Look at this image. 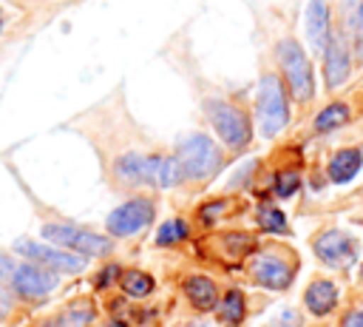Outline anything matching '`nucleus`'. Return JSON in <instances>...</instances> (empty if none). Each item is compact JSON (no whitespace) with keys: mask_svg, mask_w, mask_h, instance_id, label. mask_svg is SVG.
<instances>
[{"mask_svg":"<svg viewBox=\"0 0 363 327\" xmlns=\"http://www.w3.org/2000/svg\"><path fill=\"white\" fill-rule=\"evenodd\" d=\"M323 77L329 88H337L349 77V48L340 34H332L323 48Z\"/></svg>","mask_w":363,"mask_h":327,"instance_id":"obj_11","label":"nucleus"},{"mask_svg":"<svg viewBox=\"0 0 363 327\" xmlns=\"http://www.w3.org/2000/svg\"><path fill=\"white\" fill-rule=\"evenodd\" d=\"M343 9H346V20L354 37V51L357 57H363V0H343Z\"/></svg>","mask_w":363,"mask_h":327,"instance_id":"obj_17","label":"nucleus"},{"mask_svg":"<svg viewBox=\"0 0 363 327\" xmlns=\"http://www.w3.org/2000/svg\"><path fill=\"white\" fill-rule=\"evenodd\" d=\"M343 327H363V313L360 310H352L343 316Z\"/></svg>","mask_w":363,"mask_h":327,"instance_id":"obj_27","label":"nucleus"},{"mask_svg":"<svg viewBox=\"0 0 363 327\" xmlns=\"http://www.w3.org/2000/svg\"><path fill=\"white\" fill-rule=\"evenodd\" d=\"M9 310H11V299H9V296L0 290V316H6Z\"/></svg>","mask_w":363,"mask_h":327,"instance_id":"obj_28","label":"nucleus"},{"mask_svg":"<svg viewBox=\"0 0 363 327\" xmlns=\"http://www.w3.org/2000/svg\"><path fill=\"white\" fill-rule=\"evenodd\" d=\"M150 219H153V205L147 199H130L108 216V230L113 236H130V233L142 230Z\"/></svg>","mask_w":363,"mask_h":327,"instance_id":"obj_8","label":"nucleus"},{"mask_svg":"<svg viewBox=\"0 0 363 327\" xmlns=\"http://www.w3.org/2000/svg\"><path fill=\"white\" fill-rule=\"evenodd\" d=\"M91 310L85 307L82 313H77V310H68V313H62V318L57 321V327H85L88 321H91Z\"/></svg>","mask_w":363,"mask_h":327,"instance_id":"obj_24","label":"nucleus"},{"mask_svg":"<svg viewBox=\"0 0 363 327\" xmlns=\"http://www.w3.org/2000/svg\"><path fill=\"white\" fill-rule=\"evenodd\" d=\"M250 273L258 284H264L269 290H281L292 282V264L286 259H281L278 253H258L250 262Z\"/></svg>","mask_w":363,"mask_h":327,"instance_id":"obj_10","label":"nucleus"},{"mask_svg":"<svg viewBox=\"0 0 363 327\" xmlns=\"http://www.w3.org/2000/svg\"><path fill=\"white\" fill-rule=\"evenodd\" d=\"M0 28H3V14H0Z\"/></svg>","mask_w":363,"mask_h":327,"instance_id":"obj_30","label":"nucleus"},{"mask_svg":"<svg viewBox=\"0 0 363 327\" xmlns=\"http://www.w3.org/2000/svg\"><path fill=\"white\" fill-rule=\"evenodd\" d=\"M258 222L267 227V230H275V233H286V222H284V213L275 210V208H261L258 213Z\"/></svg>","mask_w":363,"mask_h":327,"instance_id":"obj_22","label":"nucleus"},{"mask_svg":"<svg viewBox=\"0 0 363 327\" xmlns=\"http://www.w3.org/2000/svg\"><path fill=\"white\" fill-rule=\"evenodd\" d=\"M14 270H17V264H14L9 256H3V253H0V284H11Z\"/></svg>","mask_w":363,"mask_h":327,"instance_id":"obj_25","label":"nucleus"},{"mask_svg":"<svg viewBox=\"0 0 363 327\" xmlns=\"http://www.w3.org/2000/svg\"><path fill=\"white\" fill-rule=\"evenodd\" d=\"M108 327H125V324H119V321H116V324H108Z\"/></svg>","mask_w":363,"mask_h":327,"instance_id":"obj_29","label":"nucleus"},{"mask_svg":"<svg viewBox=\"0 0 363 327\" xmlns=\"http://www.w3.org/2000/svg\"><path fill=\"white\" fill-rule=\"evenodd\" d=\"M184 236H187V225H184L182 219H170V222H164V225L159 227L156 242H159V245H173V242H182Z\"/></svg>","mask_w":363,"mask_h":327,"instance_id":"obj_21","label":"nucleus"},{"mask_svg":"<svg viewBox=\"0 0 363 327\" xmlns=\"http://www.w3.org/2000/svg\"><path fill=\"white\" fill-rule=\"evenodd\" d=\"M258 119H261V131L267 136H275L289 119L284 85H281V80L275 74H264L261 77V85H258Z\"/></svg>","mask_w":363,"mask_h":327,"instance_id":"obj_4","label":"nucleus"},{"mask_svg":"<svg viewBox=\"0 0 363 327\" xmlns=\"http://www.w3.org/2000/svg\"><path fill=\"white\" fill-rule=\"evenodd\" d=\"M221 316L227 321H241L244 318V296H241V290H227V296L221 301Z\"/></svg>","mask_w":363,"mask_h":327,"instance_id":"obj_20","label":"nucleus"},{"mask_svg":"<svg viewBox=\"0 0 363 327\" xmlns=\"http://www.w3.org/2000/svg\"><path fill=\"white\" fill-rule=\"evenodd\" d=\"M113 171L125 182L159 185V188H170V185L182 182V176H184L182 162L176 156H145V154H125V156H119Z\"/></svg>","mask_w":363,"mask_h":327,"instance_id":"obj_1","label":"nucleus"},{"mask_svg":"<svg viewBox=\"0 0 363 327\" xmlns=\"http://www.w3.org/2000/svg\"><path fill=\"white\" fill-rule=\"evenodd\" d=\"M315 253H318L326 264L340 267V264H349V262H352V256H354V245H352V239H349L346 233H340V230H326V233L318 236V242H315Z\"/></svg>","mask_w":363,"mask_h":327,"instance_id":"obj_12","label":"nucleus"},{"mask_svg":"<svg viewBox=\"0 0 363 327\" xmlns=\"http://www.w3.org/2000/svg\"><path fill=\"white\" fill-rule=\"evenodd\" d=\"M17 253L28 256L31 262L43 264V267H51V270H65V273H77L85 267V259L79 253H68V250H60V247H48V245H37V242H28V239H20L17 245Z\"/></svg>","mask_w":363,"mask_h":327,"instance_id":"obj_7","label":"nucleus"},{"mask_svg":"<svg viewBox=\"0 0 363 327\" xmlns=\"http://www.w3.org/2000/svg\"><path fill=\"white\" fill-rule=\"evenodd\" d=\"M303 301H306V307H309L315 316H326V313L335 307V301H337V290H335V284H332V282L318 279V282H312V284H309V290H306Z\"/></svg>","mask_w":363,"mask_h":327,"instance_id":"obj_14","label":"nucleus"},{"mask_svg":"<svg viewBox=\"0 0 363 327\" xmlns=\"http://www.w3.org/2000/svg\"><path fill=\"white\" fill-rule=\"evenodd\" d=\"M204 111H207L213 128L218 131V136H221L227 145L241 148V145L250 139V119H247V114H244L241 108H235V105H230V102H221V100H210V102L204 105Z\"/></svg>","mask_w":363,"mask_h":327,"instance_id":"obj_5","label":"nucleus"},{"mask_svg":"<svg viewBox=\"0 0 363 327\" xmlns=\"http://www.w3.org/2000/svg\"><path fill=\"white\" fill-rule=\"evenodd\" d=\"M360 165H363L360 151L346 148V151H340V154L332 156V162H329V179L332 182H349L352 176H357Z\"/></svg>","mask_w":363,"mask_h":327,"instance_id":"obj_15","label":"nucleus"},{"mask_svg":"<svg viewBox=\"0 0 363 327\" xmlns=\"http://www.w3.org/2000/svg\"><path fill=\"white\" fill-rule=\"evenodd\" d=\"M298 173L295 171H284V173H278V179H275V191H278V196H289V193H295L298 191Z\"/></svg>","mask_w":363,"mask_h":327,"instance_id":"obj_23","label":"nucleus"},{"mask_svg":"<svg viewBox=\"0 0 363 327\" xmlns=\"http://www.w3.org/2000/svg\"><path fill=\"white\" fill-rule=\"evenodd\" d=\"M278 60L284 68V77L289 82V91L298 102H306L315 94V80H312V65L303 54V48L295 40H281L278 43Z\"/></svg>","mask_w":363,"mask_h":327,"instance_id":"obj_3","label":"nucleus"},{"mask_svg":"<svg viewBox=\"0 0 363 327\" xmlns=\"http://www.w3.org/2000/svg\"><path fill=\"white\" fill-rule=\"evenodd\" d=\"M122 290L128 296L142 299V296H147L153 290V279L147 273H142V270H128V273H122Z\"/></svg>","mask_w":363,"mask_h":327,"instance_id":"obj_19","label":"nucleus"},{"mask_svg":"<svg viewBox=\"0 0 363 327\" xmlns=\"http://www.w3.org/2000/svg\"><path fill=\"white\" fill-rule=\"evenodd\" d=\"M224 208H227L224 202H213V205H207V208H201V219H204V222H213V216H216V213H221Z\"/></svg>","mask_w":363,"mask_h":327,"instance_id":"obj_26","label":"nucleus"},{"mask_svg":"<svg viewBox=\"0 0 363 327\" xmlns=\"http://www.w3.org/2000/svg\"><path fill=\"white\" fill-rule=\"evenodd\" d=\"M346 119H349V108L340 105V102H332V105H326V108L315 117V128H318V131H332V128L343 125Z\"/></svg>","mask_w":363,"mask_h":327,"instance_id":"obj_18","label":"nucleus"},{"mask_svg":"<svg viewBox=\"0 0 363 327\" xmlns=\"http://www.w3.org/2000/svg\"><path fill=\"white\" fill-rule=\"evenodd\" d=\"M43 236L51 245H62V247L79 250L82 256H105L113 247L111 239H105L99 233H91V230H82V227H74V225H45Z\"/></svg>","mask_w":363,"mask_h":327,"instance_id":"obj_6","label":"nucleus"},{"mask_svg":"<svg viewBox=\"0 0 363 327\" xmlns=\"http://www.w3.org/2000/svg\"><path fill=\"white\" fill-rule=\"evenodd\" d=\"M11 287L26 299H40L57 287V273L45 270L43 264L26 262V264H17V270L11 276Z\"/></svg>","mask_w":363,"mask_h":327,"instance_id":"obj_9","label":"nucleus"},{"mask_svg":"<svg viewBox=\"0 0 363 327\" xmlns=\"http://www.w3.org/2000/svg\"><path fill=\"white\" fill-rule=\"evenodd\" d=\"M184 176L190 179H210L221 168V154L204 134H187L179 139V156Z\"/></svg>","mask_w":363,"mask_h":327,"instance_id":"obj_2","label":"nucleus"},{"mask_svg":"<svg viewBox=\"0 0 363 327\" xmlns=\"http://www.w3.org/2000/svg\"><path fill=\"white\" fill-rule=\"evenodd\" d=\"M184 293H187V299L193 301L196 310H210L216 304V299H218L216 284L210 279H204V276H190L184 282Z\"/></svg>","mask_w":363,"mask_h":327,"instance_id":"obj_16","label":"nucleus"},{"mask_svg":"<svg viewBox=\"0 0 363 327\" xmlns=\"http://www.w3.org/2000/svg\"><path fill=\"white\" fill-rule=\"evenodd\" d=\"M306 34L309 43L323 51L332 31H329V11H326V0H309V11H306Z\"/></svg>","mask_w":363,"mask_h":327,"instance_id":"obj_13","label":"nucleus"}]
</instances>
